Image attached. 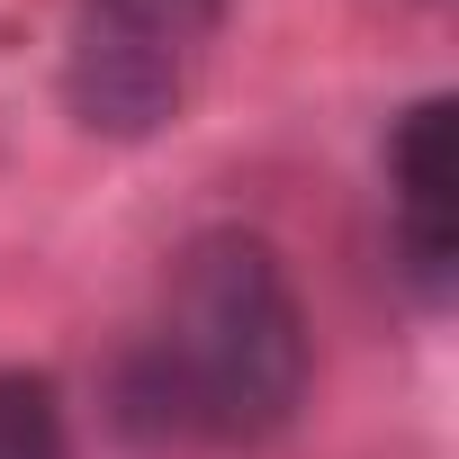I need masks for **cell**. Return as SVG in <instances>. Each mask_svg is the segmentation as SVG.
I'll return each mask as SVG.
<instances>
[{
	"mask_svg": "<svg viewBox=\"0 0 459 459\" xmlns=\"http://www.w3.org/2000/svg\"><path fill=\"white\" fill-rule=\"evenodd\" d=\"M144 360L171 387L180 441H216V450L280 441L307 405V378H316V333H307L289 262L244 225L189 235L162 280V316L144 333Z\"/></svg>",
	"mask_w": 459,
	"mask_h": 459,
	"instance_id": "cell-1",
	"label": "cell"
},
{
	"mask_svg": "<svg viewBox=\"0 0 459 459\" xmlns=\"http://www.w3.org/2000/svg\"><path fill=\"white\" fill-rule=\"evenodd\" d=\"M225 37V0H73L64 108L100 144H153Z\"/></svg>",
	"mask_w": 459,
	"mask_h": 459,
	"instance_id": "cell-2",
	"label": "cell"
},
{
	"mask_svg": "<svg viewBox=\"0 0 459 459\" xmlns=\"http://www.w3.org/2000/svg\"><path fill=\"white\" fill-rule=\"evenodd\" d=\"M387 244L396 280L423 307H450L459 280V108L432 91L387 135Z\"/></svg>",
	"mask_w": 459,
	"mask_h": 459,
	"instance_id": "cell-3",
	"label": "cell"
},
{
	"mask_svg": "<svg viewBox=\"0 0 459 459\" xmlns=\"http://www.w3.org/2000/svg\"><path fill=\"white\" fill-rule=\"evenodd\" d=\"M0 459H73V414L46 369H0Z\"/></svg>",
	"mask_w": 459,
	"mask_h": 459,
	"instance_id": "cell-4",
	"label": "cell"
}]
</instances>
